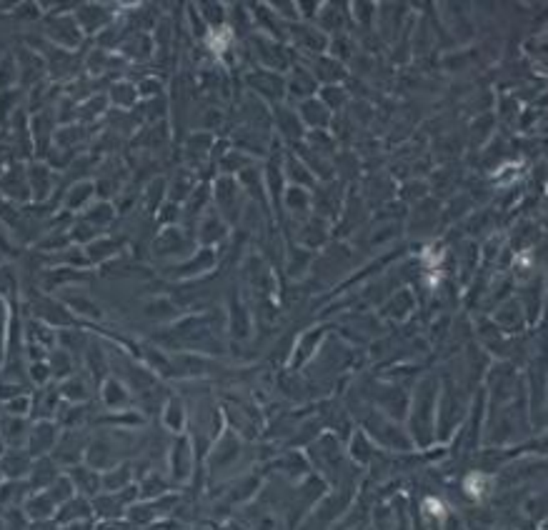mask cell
I'll use <instances>...</instances> for the list:
<instances>
[{
	"instance_id": "3957f363",
	"label": "cell",
	"mask_w": 548,
	"mask_h": 530,
	"mask_svg": "<svg viewBox=\"0 0 548 530\" xmlns=\"http://www.w3.org/2000/svg\"><path fill=\"white\" fill-rule=\"evenodd\" d=\"M193 470V448L188 438H178L170 448V473L175 480H188Z\"/></svg>"
},
{
	"instance_id": "7c38bea8",
	"label": "cell",
	"mask_w": 548,
	"mask_h": 530,
	"mask_svg": "<svg viewBox=\"0 0 548 530\" xmlns=\"http://www.w3.org/2000/svg\"><path fill=\"white\" fill-rule=\"evenodd\" d=\"M48 495H51L53 500H56V505L61 508L63 503H68V500L76 495V488H73V483H71V478L68 475H63V478H58L56 483L48 488Z\"/></svg>"
},
{
	"instance_id": "30bf717a",
	"label": "cell",
	"mask_w": 548,
	"mask_h": 530,
	"mask_svg": "<svg viewBox=\"0 0 548 530\" xmlns=\"http://www.w3.org/2000/svg\"><path fill=\"white\" fill-rule=\"evenodd\" d=\"M163 425L173 433H180L185 425V405L180 403L178 398H170L163 408Z\"/></svg>"
},
{
	"instance_id": "e0dca14e",
	"label": "cell",
	"mask_w": 548,
	"mask_h": 530,
	"mask_svg": "<svg viewBox=\"0 0 548 530\" xmlns=\"http://www.w3.org/2000/svg\"><path fill=\"white\" fill-rule=\"evenodd\" d=\"M3 453H6V443H3V438H0V458H3Z\"/></svg>"
},
{
	"instance_id": "8fae6325",
	"label": "cell",
	"mask_w": 548,
	"mask_h": 530,
	"mask_svg": "<svg viewBox=\"0 0 548 530\" xmlns=\"http://www.w3.org/2000/svg\"><path fill=\"white\" fill-rule=\"evenodd\" d=\"M48 365H51V373L53 378H71L73 373V358H71V350H66V348H58V350L51 353V358H48Z\"/></svg>"
},
{
	"instance_id": "5b68a950",
	"label": "cell",
	"mask_w": 548,
	"mask_h": 530,
	"mask_svg": "<svg viewBox=\"0 0 548 530\" xmlns=\"http://www.w3.org/2000/svg\"><path fill=\"white\" fill-rule=\"evenodd\" d=\"M58 510L56 500L48 495V490H38V493H33L31 498L26 500V515L31 520H48L53 518V513Z\"/></svg>"
},
{
	"instance_id": "2e32d148",
	"label": "cell",
	"mask_w": 548,
	"mask_h": 530,
	"mask_svg": "<svg viewBox=\"0 0 548 530\" xmlns=\"http://www.w3.org/2000/svg\"><path fill=\"white\" fill-rule=\"evenodd\" d=\"M95 530H133V525H130L128 520L120 523V518H110V520H100V523L95 525Z\"/></svg>"
},
{
	"instance_id": "9c48e42d",
	"label": "cell",
	"mask_w": 548,
	"mask_h": 530,
	"mask_svg": "<svg viewBox=\"0 0 548 530\" xmlns=\"http://www.w3.org/2000/svg\"><path fill=\"white\" fill-rule=\"evenodd\" d=\"M58 393H61L63 400H68L71 405H81L88 398V385L86 380H81L78 375H71L63 380V385H58Z\"/></svg>"
},
{
	"instance_id": "277c9868",
	"label": "cell",
	"mask_w": 548,
	"mask_h": 530,
	"mask_svg": "<svg viewBox=\"0 0 548 530\" xmlns=\"http://www.w3.org/2000/svg\"><path fill=\"white\" fill-rule=\"evenodd\" d=\"M93 515V503L88 498H81V495H73L68 503L61 505L58 510V523L68 525L76 523V520H88Z\"/></svg>"
},
{
	"instance_id": "9a60e30c",
	"label": "cell",
	"mask_w": 548,
	"mask_h": 530,
	"mask_svg": "<svg viewBox=\"0 0 548 530\" xmlns=\"http://www.w3.org/2000/svg\"><path fill=\"white\" fill-rule=\"evenodd\" d=\"M91 193H93V185L91 183H81V185H76L73 188V193H71V200H68V205L71 208H78V203H86L88 198H91Z\"/></svg>"
},
{
	"instance_id": "52a82bcc",
	"label": "cell",
	"mask_w": 548,
	"mask_h": 530,
	"mask_svg": "<svg viewBox=\"0 0 548 530\" xmlns=\"http://www.w3.org/2000/svg\"><path fill=\"white\" fill-rule=\"evenodd\" d=\"M56 463H53L51 458H41V460H36L33 463V468H31V483H33V488H41V490H48L51 488L53 483H56L61 475L56 473Z\"/></svg>"
},
{
	"instance_id": "7a4b0ae2",
	"label": "cell",
	"mask_w": 548,
	"mask_h": 530,
	"mask_svg": "<svg viewBox=\"0 0 548 530\" xmlns=\"http://www.w3.org/2000/svg\"><path fill=\"white\" fill-rule=\"evenodd\" d=\"M71 478L73 488H76V495H83V498H98L100 495V473L95 468H88V465H71Z\"/></svg>"
},
{
	"instance_id": "ac0fdd59",
	"label": "cell",
	"mask_w": 548,
	"mask_h": 530,
	"mask_svg": "<svg viewBox=\"0 0 548 530\" xmlns=\"http://www.w3.org/2000/svg\"><path fill=\"white\" fill-rule=\"evenodd\" d=\"M0 480H3V468H0Z\"/></svg>"
},
{
	"instance_id": "ba28073f",
	"label": "cell",
	"mask_w": 548,
	"mask_h": 530,
	"mask_svg": "<svg viewBox=\"0 0 548 530\" xmlns=\"http://www.w3.org/2000/svg\"><path fill=\"white\" fill-rule=\"evenodd\" d=\"M130 483V468L128 465H115L110 470H103L100 475V488L105 493H120V488H128Z\"/></svg>"
},
{
	"instance_id": "5bb4252c",
	"label": "cell",
	"mask_w": 548,
	"mask_h": 530,
	"mask_svg": "<svg viewBox=\"0 0 548 530\" xmlns=\"http://www.w3.org/2000/svg\"><path fill=\"white\" fill-rule=\"evenodd\" d=\"M31 378H33V383H38V385H46L48 380L53 378V373H51V365H48L46 360L43 363H33L31 365Z\"/></svg>"
},
{
	"instance_id": "8992f818",
	"label": "cell",
	"mask_w": 548,
	"mask_h": 530,
	"mask_svg": "<svg viewBox=\"0 0 548 530\" xmlns=\"http://www.w3.org/2000/svg\"><path fill=\"white\" fill-rule=\"evenodd\" d=\"M100 395H103V403H105L110 410H118V408H123V405L130 403L128 388H125L120 380H115V378H108V380L103 383Z\"/></svg>"
},
{
	"instance_id": "6da1fadb",
	"label": "cell",
	"mask_w": 548,
	"mask_h": 530,
	"mask_svg": "<svg viewBox=\"0 0 548 530\" xmlns=\"http://www.w3.org/2000/svg\"><path fill=\"white\" fill-rule=\"evenodd\" d=\"M61 440V433H58V425L53 420H41L31 428V435H28V453L33 458L38 455H48Z\"/></svg>"
},
{
	"instance_id": "4fadbf2b",
	"label": "cell",
	"mask_w": 548,
	"mask_h": 530,
	"mask_svg": "<svg viewBox=\"0 0 548 530\" xmlns=\"http://www.w3.org/2000/svg\"><path fill=\"white\" fill-rule=\"evenodd\" d=\"M33 408V398L31 395H16L8 400V413L16 415V418H21V415H28Z\"/></svg>"
}]
</instances>
